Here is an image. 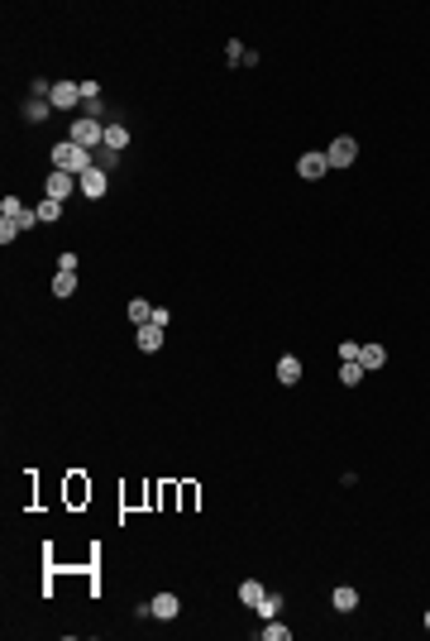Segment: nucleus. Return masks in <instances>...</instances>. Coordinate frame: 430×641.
<instances>
[{"mask_svg": "<svg viewBox=\"0 0 430 641\" xmlns=\"http://www.w3.org/2000/svg\"><path fill=\"white\" fill-rule=\"evenodd\" d=\"M53 168H58V173H72V177H82V173H87V168H96V163H91V149H82V144L63 139V144L53 149Z\"/></svg>", "mask_w": 430, "mask_h": 641, "instance_id": "obj_1", "label": "nucleus"}, {"mask_svg": "<svg viewBox=\"0 0 430 641\" xmlns=\"http://www.w3.org/2000/svg\"><path fill=\"white\" fill-rule=\"evenodd\" d=\"M426 627H430V608H426Z\"/></svg>", "mask_w": 430, "mask_h": 641, "instance_id": "obj_25", "label": "nucleus"}, {"mask_svg": "<svg viewBox=\"0 0 430 641\" xmlns=\"http://www.w3.org/2000/svg\"><path fill=\"white\" fill-rule=\"evenodd\" d=\"M148 613H153L158 622H172V618L182 613V598H177V594H158V598L148 603Z\"/></svg>", "mask_w": 430, "mask_h": 641, "instance_id": "obj_9", "label": "nucleus"}, {"mask_svg": "<svg viewBox=\"0 0 430 641\" xmlns=\"http://www.w3.org/2000/svg\"><path fill=\"white\" fill-rule=\"evenodd\" d=\"M0 215H5V220H14L19 230H29V225L38 220V211H29V206H24L19 197H5V202H0Z\"/></svg>", "mask_w": 430, "mask_h": 641, "instance_id": "obj_7", "label": "nucleus"}, {"mask_svg": "<svg viewBox=\"0 0 430 641\" xmlns=\"http://www.w3.org/2000/svg\"><path fill=\"white\" fill-rule=\"evenodd\" d=\"M77 292V273H63L58 268V278H53V297H72Z\"/></svg>", "mask_w": 430, "mask_h": 641, "instance_id": "obj_17", "label": "nucleus"}, {"mask_svg": "<svg viewBox=\"0 0 430 641\" xmlns=\"http://www.w3.org/2000/svg\"><path fill=\"white\" fill-rule=\"evenodd\" d=\"M263 594H268V589H263L258 579H244V584H239V603H249V608H258V603H263Z\"/></svg>", "mask_w": 430, "mask_h": 641, "instance_id": "obj_15", "label": "nucleus"}, {"mask_svg": "<svg viewBox=\"0 0 430 641\" xmlns=\"http://www.w3.org/2000/svg\"><path fill=\"white\" fill-rule=\"evenodd\" d=\"M14 235H19V225H14V220H5V215H0V244H10V239H14Z\"/></svg>", "mask_w": 430, "mask_h": 641, "instance_id": "obj_23", "label": "nucleus"}, {"mask_svg": "<svg viewBox=\"0 0 430 641\" xmlns=\"http://www.w3.org/2000/svg\"><path fill=\"white\" fill-rule=\"evenodd\" d=\"M67 139H72V144H82V149H96V144H106V124H96V120L87 115V120H77V124H72V134H67Z\"/></svg>", "mask_w": 430, "mask_h": 641, "instance_id": "obj_2", "label": "nucleus"}, {"mask_svg": "<svg viewBox=\"0 0 430 641\" xmlns=\"http://www.w3.org/2000/svg\"><path fill=\"white\" fill-rule=\"evenodd\" d=\"M363 373H368V369H363L359 359H344V364H339V383H344V388H359Z\"/></svg>", "mask_w": 430, "mask_h": 641, "instance_id": "obj_13", "label": "nucleus"}, {"mask_svg": "<svg viewBox=\"0 0 430 641\" xmlns=\"http://www.w3.org/2000/svg\"><path fill=\"white\" fill-rule=\"evenodd\" d=\"M129 320H134V325H148V320H153V307H148V302H129Z\"/></svg>", "mask_w": 430, "mask_h": 641, "instance_id": "obj_20", "label": "nucleus"}, {"mask_svg": "<svg viewBox=\"0 0 430 641\" xmlns=\"http://www.w3.org/2000/svg\"><path fill=\"white\" fill-rule=\"evenodd\" d=\"M278 383H287V388L302 383V359H297V354H282V359H278Z\"/></svg>", "mask_w": 430, "mask_h": 641, "instance_id": "obj_11", "label": "nucleus"}, {"mask_svg": "<svg viewBox=\"0 0 430 641\" xmlns=\"http://www.w3.org/2000/svg\"><path fill=\"white\" fill-rule=\"evenodd\" d=\"M330 603H335L339 613H354V608H359V589H349V584H339V589L330 594Z\"/></svg>", "mask_w": 430, "mask_h": 641, "instance_id": "obj_14", "label": "nucleus"}, {"mask_svg": "<svg viewBox=\"0 0 430 641\" xmlns=\"http://www.w3.org/2000/svg\"><path fill=\"white\" fill-rule=\"evenodd\" d=\"M96 96H101V87H96V82H82V101H87V106H91V101H96Z\"/></svg>", "mask_w": 430, "mask_h": 641, "instance_id": "obj_24", "label": "nucleus"}, {"mask_svg": "<svg viewBox=\"0 0 430 641\" xmlns=\"http://www.w3.org/2000/svg\"><path fill=\"white\" fill-rule=\"evenodd\" d=\"M77 101H82V82H53V87H48V106L72 110Z\"/></svg>", "mask_w": 430, "mask_h": 641, "instance_id": "obj_3", "label": "nucleus"}, {"mask_svg": "<svg viewBox=\"0 0 430 641\" xmlns=\"http://www.w3.org/2000/svg\"><path fill=\"white\" fill-rule=\"evenodd\" d=\"M225 53H229V67H239V63H249V48H244V43H239V39H234V43H229V48H225Z\"/></svg>", "mask_w": 430, "mask_h": 641, "instance_id": "obj_21", "label": "nucleus"}, {"mask_svg": "<svg viewBox=\"0 0 430 641\" xmlns=\"http://www.w3.org/2000/svg\"><path fill=\"white\" fill-rule=\"evenodd\" d=\"M359 364H363V369H383V364H387V349H383V345H359Z\"/></svg>", "mask_w": 430, "mask_h": 641, "instance_id": "obj_12", "label": "nucleus"}, {"mask_svg": "<svg viewBox=\"0 0 430 641\" xmlns=\"http://www.w3.org/2000/svg\"><path fill=\"white\" fill-rule=\"evenodd\" d=\"M325 158H330V168H349V163L359 158V144H354L349 134H339V139L330 144V153H325Z\"/></svg>", "mask_w": 430, "mask_h": 641, "instance_id": "obj_4", "label": "nucleus"}, {"mask_svg": "<svg viewBox=\"0 0 430 641\" xmlns=\"http://www.w3.org/2000/svg\"><path fill=\"white\" fill-rule=\"evenodd\" d=\"M72 187H77V177L53 168V173H48V182H43V197H53V202H67V197H72Z\"/></svg>", "mask_w": 430, "mask_h": 641, "instance_id": "obj_5", "label": "nucleus"}, {"mask_svg": "<svg viewBox=\"0 0 430 641\" xmlns=\"http://www.w3.org/2000/svg\"><path fill=\"white\" fill-rule=\"evenodd\" d=\"M287 637H292V632H287L282 622H273V627H263V641H287Z\"/></svg>", "mask_w": 430, "mask_h": 641, "instance_id": "obj_22", "label": "nucleus"}, {"mask_svg": "<svg viewBox=\"0 0 430 641\" xmlns=\"http://www.w3.org/2000/svg\"><path fill=\"white\" fill-rule=\"evenodd\" d=\"M163 330H168V325H153V320H148V325H139V335H134V340H139V349H144V354L163 349Z\"/></svg>", "mask_w": 430, "mask_h": 641, "instance_id": "obj_10", "label": "nucleus"}, {"mask_svg": "<svg viewBox=\"0 0 430 641\" xmlns=\"http://www.w3.org/2000/svg\"><path fill=\"white\" fill-rule=\"evenodd\" d=\"M106 168H87V173H82V177H77V192H82V197H91V202H96V197H106Z\"/></svg>", "mask_w": 430, "mask_h": 641, "instance_id": "obj_6", "label": "nucleus"}, {"mask_svg": "<svg viewBox=\"0 0 430 641\" xmlns=\"http://www.w3.org/2000/svg\"><path fill=\"white\" fill-rule=\"evenodd\" d=\"M124 144H129V129H124V124H106V149L110 153H120Z\"/></svg>", "mask_w": 430, "mask_h": 641, "instance_id": "obj_16", "label": "nucleus"}, {"mask_svg": "<svg viewBox=\"0 0 430 641\" xmlns=\"http://www.w3.org/2000/svg\"><path fill=\"white\" fill-rule=\"evenodd\" d=\"M34 211H38V220H48V225H53V220L63 215V202H53V197H43V202H38Z\"/></svg>", "mask_w": 430, "mask_h": 641, "instance_id": "obj_18", "label": "nucleus"}, {"mask_svg": "<svg viewBox=\"0 0 430 641\" xmlns=\"http://www.w3.org/2000/svg\"><path fill=\"white\" fill-rule=\"evenodd\" d=\"M297 173H302L306 182H316V177L330 173V158H325V153H302V158H297Z\"/></svg>", "mask_w": 430, "mask_h": 641, "instance_id": "obj_8", "label": "nucleus"}, {"mask_svg": "<svg viewBox=\"0 0 430 641\" xmlns=\"http://www.w3.org/2000/svg\"><path fill=\"white\" fill-rule=\"evenodd\" d=\"M258 613H263V618L273 622V618L282 613V594H263V603H258Z\"/></svg>", "mask_w": 430, "mask_h": 641, "instance_id": "obj_19", "label": "nucleus"}]
</instances>
